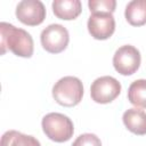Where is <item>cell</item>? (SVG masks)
<instances>
[{
  "mask_svg": "<svg viewBox=\"0 0 146 146\" xmlns=\"http://www.w3.org/2000/svg\"><path fill=\"white\" fill-rule=\"evenodd\" d=\"M89 9L91 14L94 13H110L113 14L116 7L115 0H89Z\"/></svg>",
  "mask_w": 146,
  "mask_h": 146,
  "instance_id": "14",
  "label": "cell"
},
{
  "mask_svg": "<svg viewBox=\"0 0 146 146\" xmlns=\"http://www.w3.org/2000/svg\"><path fill=\"white\" fill-rule=\"evenodd\" d=\"M40 41L46 51L50 54H59L66 49L70 41V34L63 25L50 24L42 30Z\"/></svg>",
  "mask_w": 146,
  "mask_h": 146,
  "instance_id": "4",
  "label": "cell"
},
{
  "mask_svg": "<svg viewBox=\"0 0 146 146\" xmlns=\"http://www.w3.org/2000/svg\"><path fill=\"white\" fill-rule=\"evenodd\" d=\"M0 146H41V144L33 136L16 130H8L2 135Z\"/></svg>",
  "mask_w": 146,
  "mask_h": 146,
  "instance_id": "12",
  "label": "cell"
},
{
  "mask_svg": "<svg viewBox=\"0 0 146 146\" xmlns=\"http://www.w3.org/2000/svg\"><path fill=\"white\" fill-rule=\"evenodd\" d=\"M0 32L1 55H5L6 51L9 50L18 57H32L34 51V43L29 32L6 22L0 23Z\"/></svg>",
  "mask_w": 146,
  "mask_h": 146,
  "instance_id": "1",
  "label": "cell"
},
{
  "mask_svg": "<svg viewBox=\"0 0 146 146\" xmlns=\"http://www.w3.org/2000/svg\"><path fill=\"white\" fill-rule=\"evenodd\" d=\"M41 125L44 135L50 140L56 143H64L70 140L74 132L72 120L68 116L57 112L46 114L42 119Z\"/></svg>",
  "mask_w": 146,
  "mask_h": 146,
  "instance_id": "3",
  "label": "cell"
},
{
  "mask_svg": "<svg viewBox=\"0 0 146 146\" xmlns=\"http://www.w3.org/2000/svg\"><path fill=\"white\" fill-rule=\"evenodd\" d=\"M128 100L136 107L146 108V80L133 81L128 89Z\"/></svg>",
  "mask_w": 146,
  "mask_h": 146,
  "instance_id": "13",
  "label": "cell"
},
{
  "mask_svg": "<svg viewBox=\"0 0 146 146\" xmlns=\"http://www.w3.org/2000/svg\"><path fill=\"white\" fill-rule=\"evenodd\" d=\"M140 62L141 57L139 50L131 44L121 46L113 56V66L115 71L122 75H131L137 72Z\"/></svg>",
  "mask_w": 146,
  "mask_h": 146,
  "instance_id": "5",
  "label": "cell"
},
{
  "mask_svg": "<svg viewBox=\"0 0 146 146\" xmlns=\"http://www.w3.org/2000/svg\"><path fill=\"white\" fill-rule=\"evenodd\" d=\"M16 17L29 26L40 25L46 18V8L40 0H23L16 7Z\"/></svg>",
  "mask_w": 146,
  "mask_h": 146,
  "instance_id": "7",
  "label": "cell"
},
{
  "mask_svg": "<svg viewBox=\"0 0 146 146\" xmlns=\"http://www.w3.org/2000/svg\"><path fill=\"white\" fill-rule=\"evenodd\" d=\"M121 92V83L113 76L104 75L97 78L90 87L91 99L98 104L113 102Z\"/></svg>",
  "mask_w": 146,
  "mask_h": 146,
  "instance_id": "6",
  "label": "cell"
},
{
  "mask_svg": "<svg viewBox=\"0 0 146 146\" xmlns=\"http://www.w3.org/2000/svg\"><path fill=\"white\" fill-rule=\"evenodd\" d=\"M127 22L132 26H141L146 24V0H132L124 10Z\"/></svg>",
  "mask_w": 146,
  "mask_h": 146,
  "instance_id": "11",
  "label": "cell"
},
{
  "mask_svg": "<svg viewBox=\"0 0 146 146\" xmlns=\"http://www.w3.org/2000/svg\"><path fill=\"white\" fill-rule=\"evenodd\" d=\"M72 146H102V141L95 133H82L73 141Z\"/></svg>",
  "mask_w": 146,
  "mask_h": 146,
  "instance_id": "15",
  "label": "cell"
},
{
  "mask_svg": "<svg viewBox=\"0 0 146 146\" xmlns=\"http://www.w3.org/2000/svg\"><path fill=\"white\" fill-rule=\"evenodd\" d=\"M125 128L138 136L146 135V112L137 107L128 108L122 116Z\"/></svg>",
  "mask_w": 146,
  "mask_h": 146,
  "instance_id": "9",
  "label": "cell"
},
{
  "mask_svg": "<svg viewBox=\"0 0 146 146\" xmlns=\"http://www.w3.org/2000/svg\"><path fill=\"white\" fill-rule=\"evenodd\" d=\"M51 6L55 16L64 21L75 19L82 11L80 0H54Z\"/></svg>",
  "mask_w": 146,
  "mask_h": 146,
  "instance_id": "10",
  "label": "cell"
},
{
  "mask_svg": "<svg viewBox=\"0 0 146 146\" xmlns=\"http://www.w3.org/2000/svg\"><path fill=\"white\" fill-rule=\"evenodd\" d=\"M88 31L96 40H106L115 31V19L110 13H94L88 18Z\"/></svg>",
  "mask_w": 146,
  "mask_h": 146,
  "instance_id": "8",
  "label": "cell"
},
{
  "mask_svg": "<svg viewBox=\"0 0 146 146\" xmlns=\"http://www.w3.org/2000/svg\"><path fill=\"white\" fill-rule=\"evenodd\" d=\"M52 97L62 106L78 105L83 97V84L76 76L67 75L59 79L52 87Z\"/></svg>",
  "mask_w": 146,
  "mask_h": 146,
  "instance_id": "2",
  "label": "cell"
}]
</instances>
